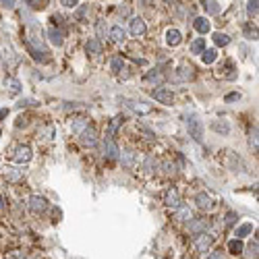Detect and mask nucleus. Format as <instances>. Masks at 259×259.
Segmentation results:
<instances>
[{"label":"nucleus","instance_id":"f257e3e1","mask_svg":"<svg viewBox=\"0 0 259 259\" xmlns=\"http://www.w3.org/2000/svg\"><path fill=\"white\" fill-rule=\"evenodd\" d=\"M187 131L197 143H203V122L199 120L197 114H189L187 116Z\"/></svg>","mask_w":259,"mask_h":259},{"label":"nucleus","instance_id":"f03ea898","mask_svg":"<svg viewBox=\"0 0 259 259\" xmlns=\"http://www.w3.org/2000/svg\"><path fill=\"white\" fill-rule=\"evenodd\" d=\"M149 95L160 102V104H164V106H170L174 102V93L172 89H166V87H154V89H149Z\"/></svg>","mask_w":259,"mask_h":259},{"label":"nucleus","instance_id":"7ed1b4c3","mask_svg":"<svg viewBox=\"0 0 259 259\" xmlns=\"http://www.w3.org/2000/svg\"><path fill=\"white\" fill-rule=\"evenodd\" d=\"M164 206L166 208H170V210H179L181 206H183V197H181V193H179V189H168L166 191V195H164Z\"/></svg>","mask_w":259,"mask_h":259},{"label":"nucleus","instance_id":"20e7f679","mask_svg":"<svg viewBox=\"0 0 259 259\" xmlns=\"http://www.w3.org/2000/svg\"><path fill=\"white\" fill-rule=\"evenodd\" d=\"M27 206H29V210H31L33 214H44V212L48 210V201H46V197H42V195H31L29 201H27Z\"/></svg>","mask_w":259,"mask_h":259},{"label":"nucleus","instance_id":"39448f33","mask_svg":"<svg viewBox=\"0 0 259 259\" xmlns=\"http://www.w3.org/2000/svg\"><path fill=\"white\" fill-rule=\"evenodd\" d=\"M31 156H33V152L29 145H19L15 149V154H12V160H15L17 164H27V162L31 160Z\"/></svg>","mask_w":259,"mask_h":259},{"label":"nucleus","instance_id":"423d86ee","mask_svg":"<svg viewBox=\"0 0 259 259\" xmlns=\"http://www.w3.org/2000/svg\"><path fill=\"white\" fill-rule=\"evenodd\" d=\"M214 241H216V239H214L212 235L203 233V235H199V237L195 239V247H197V251H199V253H208V251L212 249Z\"/></svg>","mask_w":259,"mask_h":259},{"label":"nucleus","instance_id":"0eeeda50","mask_svg":"<svg viewBox=\"0 0 259 259\" xmlns=\"http://www.w3.org/2000/svg\"><path fill=\"white\" fill-rule=\"evenodd\" d=\"M210 228V220H206V218H197V220H191V224H189V233L191 235H203L206 230Z\"/></svg>","mask_w":259,"mask_h":259},{"label":"nucleus","instance_id":"6e6552de","mask_svg":"<svg viewBox=\"0 0 259 259\" xmlns=\"http://www.w3.org/2000/svg\"><path fill=\"white\" fill-rule=\"evenodd\" d=\"M104 156L110 160V162H116V160L120 158V149H118V145L114 143V139H106V141H104Z\"/></svg>","mask_w":259,"mask_h":259},{"label":"nucleus","instance_id":"1a4fd4ad","mask_svg":"<svg viewBox=\"0 0 259 259\" xmlns=\"http://www.w3.org/2000/svg\"><path fill=\"white\" fill-rule=\"evenodd\" d=\"M2 179L6 181V183H21L23 181V172L19 170V168H12V166H4L2 170Z\"/></svg>","mask_w":259,"mask_h":259},{"label":"nucleus","instance_id":"9d476101","mask_svg":"<svg viewBox=\"0 0 259 259\" xmlns=\"http://www.w3.org/2000/svg\"><path fill=\"white\" fill-rule=\"evenodd\" d=\"M129 29H131V33H133L135 37H141V35H145V31H147V25H145V21H143L141 17H133L131 23H129Z\"/></svg>","mask_w":259,"mask_h":259},{"label":"nucleus","instance_id":"9b49d317","mask_svg":"<svg viewBox=\"0 0 259 259\" xmlns=\"http://www.w3.org/2000/svg\"><path fill=\"white\" fill-rule=\"evenodd\" d=\"M122 104H127V108H131V110L135 112V114H139V116H143V114H149L152 112V108H149L147 104H143V102H135V100H122Z\"/></svg>","mask_w":259,"mask_h":259},{"label":"nucleus","instance_id":"f8f14e48","mask_svg":"<svg viewBox=\"0 0 259 259\" xmlns=\"http://www.w3.org/2000/svg\"><path fill=\"white\" fill-rule=\"evenodd\" d=\"M81 143L87 145V147H93L95 143H98V131H95L93 127H85V131L81 133Z\"/></svg>","mask_w":259,"mask_h":259},{"label":"nucleus","instance_id":"ddd939ff","mask_svg":"<svg viewBox=\"0 0 259 259\" xmlns=\"http://www.w3.org/2000/svg\"><path fill=\"white\" fill-rule=\"evenodd\" d=\"M195 203H197V208H199V210H206V212L214 208V199L206 193V191H203V193H197V195H195Z\"/></svg>","mask_w":259,"mask_h":259},{"label":"nucleus","instance_id":"4468645a","mask_svg":"<svg viewBox=\"0 0 259 259\" xmlns=\"http://www.w3.org/2000/svg\"><path fill=\"white\" fill-rule=\"evenodd\" d=\"M176 73H179V75H176V79H179V81H193L195 79V69L191 64H181Z\"/></svg>","mask_w":259,"mask_h":259},{"label":"nucleus","instance_id":"2eb2a0df","mask_svg":"<svg viewBox=\"0 0 259 259\" xmlns=\"http://www.w3.org/2000/svg\"><path fill=\"white\" fill-rule=\"evenodd\" d=\"M85 50H87L89 56H98V54H102V50H104V46H102V39H98V37H91V39H87Z\"/></svg>","mask_w":259,"mask_h":259},{"label":"nucleus","instance_id":"dca6fc26","mask_svg":"<svg viewBox=\"0 0 259 259\" xmlns=\"http://www.w3.org/2000/svg\"><path fill=\"white\" fill-rule=\"evenodd\" d=\"M251 233H253V224L251 222H245L241 226H235V239H239V241L247 239Z\"/></svg>","mask_w":259,"mask_h":259},{"label":"nucleus","instance_id":"f3484780","mask_svg":"<svg viewBox=\"0 0 259 259\" xmlns=\"http://www.w3.org/2000/svg\"><path fill=\"white\" fill-rule=\"evenodd\" d=\"M48 39H50V44H54V46H62L64 44V33L60 29H56V27H50V29H48Z\"/></svg>","mask_w":259,"mask_h":259},{"label":"nucleus","instance_id":"a211bd4d","mask_svg":"<svg viewBox=\"0 0 259 259\" xmlns=\"http://www.w3.org/2000/svg\"><path fill=\"white\" fill-rule=\"evenodd\" d=\"M193 27H195V31H199L201 35H206V33H210V29H212V23H210L206 17H197V19L193 21Z\"/></svg>","mask_w":259,"mask_h":259},{"label":"nucleus","instance_id":"6ab92c4d","mask_svg":"<svg viewBox=\"0 0 259 259\" xmlns=\"http://www.w3.org/2000/svg\"><path fill=\"white\" fill-rule=\"evenodd\" d=\"M4 87L8 89L10 95H19L21 93V81L15 79V77H6L4 79Z\"/></svg>","mask_w":259,"mask_h":259},{"label":"nucleus","instance_id":"aec40b11","mask_svg":"<svg viewBox=\"0 0 259 259\" xmlns=\"http://www.w3.org/2000/svg\"><path fill=\"white\" fill-rule=\"evenodd\" d=\"M183 42V33L179 29H168L166 31V44L168 46H179Z\"/></svg>","mask_w":259,"mask_h":259},{"label":"nucleus","instance_id":"412c9836","mask_svg":"<svg viewBox=\"0 0 259 259\" xmlns=\"http://www.w3.org/2000/svg\"><path fill=\"white\" fill-rule=\"evenodd\" d=\"M193 220V212H191L187 206H181L179 210H176V222H191Z\"/></svg>","mask_w":259,"mask_h":259},{"label":"nucleus","instance_id":"4be33fe9","mask_svg":"<svg viewBox=\"0 0 259 259\" xmlns=\"http://www.w3.org/2000/svg\"><path fill=\"white\" fill-rule=\"evenodd\" d=\"M110 39L112 42H116V44H120V42H125V29H122L120 25H114V27H110Z\"/></svg>","mask_w":259,"mask_h":259},{"label":"nucleus","instance_id":"5701e85b","mask_svg":"<svg viewBox=\"0 0 259 259\" xmlns=\"http://www.w3.org/2000/svg\"><path fill=\"white\" fill-rule=\"evenodd\" d=\"M212 39H214V44H216L218 48H224V46L230 44V35H228V33H222V31H216V33L212 35Z\"/></svg>","mask_w":259,"mask_h":259},{"label":"nucleus","instance_id":"b1692460","mask_svg":"<svg viewBox=\"0 0 259 259\" xmlns=\"http://www.w3.org/2000/svg\"><path fill=\"white\" fill-rule=\"evenodd\" d=\"M120 120H122V116H114V118L110 120V125H108V129H106V139H114L116 129L120 127Z\"/></svg>","mask_w":259,"mask_h":259},{"label":"nucleus","instance_id":"393cba45","mask_svg":"<svg viewBox=\"0 0 259 259\" xmlns=\"http://www.w3.org/2000/svg\"><path fill=\"white\" fill-rule=\"evenodd\" d=\"M210 127H212V131L222 133V135H228V133H230V125H228L226 120H214Z\"/></svg>","mask_w":259,"mask_h":259},{"label":"nucleus","instance_id":"a878e982","mask_svg":"<svg viewBox=\"0 0 259 259\" xmlns=\"http://www.w3.org/2000/svg\"><path fill=\"white\" fill-rule=\"evenodd\" d=\"M203 50H206V37L193 39V44H191V52H193V54H203Z\"/></svg>","mask_w":259,"mask_h":259},{"label":"nucleus","instance_id":"bb28decb","mask_svg":"<svg viewBox=\"0 0 259 259\" xmlns=\"http://www.w3.org/2000/svg\"><path fill=\"white\" fill-rule=\"evenodd\" d=\"M156 168H158V160H156L154 156H147L145 162H143V170H145L147 174H152V172H156Z\"/></svg>","mask_w":259,"mask_h":259},{"label":"nucleus","instance_id":"cd10ccee","mask_svg":"<svg viewBox=\"0 0 259 259\" xmlns=\"http://www.w3.org/2000/svg\"><path fill=\"white\" fill-rule=\"evenodd\" d=\"M237 222H239V214H237V212H226V216H224V226H226V228H235Z\"/></svg>","mask_w":259,"mask_h":259},{"label":"nucleus","instance_id":"c85d7f7f","mask_svg":"<svg viewBox=\"0 0 259 259\" xmlns=\"http://www.w3.org/2000/svg\"><path fill=\"white\" fill-rule=\"evenodd\" d=\"M228 251H230V255H241L243 253V241L233 239L228 243Z\"/></svg>","mask_w":259,"mask_h":259},{"label":"nucleus","instance_id":"c756f323","mask_svg":"<svg viewBox=\"0 0 259 259\" xmlns=\"http://www.w3.org/2000/svg\"><path fill=\"white\" fill-rule=\"evenodd\" d=\"M216 58H218V54H216V50H203V54H201V60H203V64H212V62H216Z\"/></svg>","mask_w":259,"mask_h":259},{"label":"nucleus","instance_id":"7c9ffc66","mask_svg":"<svg viewBox=\"0 0 259 259\" xmlns=\"http://www.w3.org/2000/svg\"><path fill=\"white\" fill-rule=\"evenodd\" d=\"M203 8H206L208 12H212V15H216V12H220V2H214V0H208V2H203Z\"/></svg>","mask_w":259,"mask_h":259},{"label":"nucleus","instance_id":"2f4dec72","mask_svg":"<svg viewBox=\"0 0 259 259\" xmlns=\"http://www.w3.org/2000/svg\"><path fill=\"white\" fill-rule=\"evenodd\" d=\"M120 156H122V164H125L127 168H131V166L135 164V156H133V152H122Z\"/></svg>","mask_w":259,"mask_h":259},{"label":"nucleus","instance_id":"473e14b6","mask_svg":"<svg viewBox=\"0 0 259 259\" xmlns=\"http://www.w3.org/2000/svg\"><path fill=\"white\" fill-rule=\"evenodd\" d=\"M249 143H251V147L255 149V152H257V125L249 129Z\"/></svg>","mask_w":259,"mask_h":259},{"label":"nucleus","instance_id":"72a5a7b5","mask_svg":"<svg viewBox=\"0 0 259 259\" xmlns=\"http://www.w3.org/2000/svg\"><path fill=\"white\" fill-rule=\"evenodd\" d=\"M257 10H259V2H257V0H251V2H247L249 17H257Z\"/></svg>","mask_w":259,"mask_h":259},{"label":"nucleus","instance_id":"f704fd0d","mask_svg":"<svg viewBox=\"0 0 259 259\" xmlns=\"http://www.w3.org/2000/svg\"><path fill=\"white\" fill-rule=\"evenodd\" d=\"M85 127H87V122H85L83 118H79V120H75V122H73V131H75V133H83V131H85Z\"/></svg>","mask_w":259,"mask_h":259},{"label":"nucleus","instance_id":"c9c22d12","mask_svg":"<svg viewBox=\"0 0 259 259\" xmlns=\"http://www.w3.org/2000/svg\"><path fill=\"white\" fill-rule=\"evenodd\" d=\"M110 66H112V73H120V69H122V56H114L112 62H110Z\"/></svg>","mask_w":259,"mask_h":259},{"label":"nucleus","instance_id":"e433bc0d","mask_svg":"<svg viewBox=\"0 0 259 259\" xmlns=\"http://www.w3.org/2000/svg\"><path fill=\"white\" fill-rule=\"evenodd\" d=\"M247 255L249 257H257V239H253L249 243V249H247Z\"/></svg>","mask_w":259,"mask_h":259},{"label":"nucleus","instance_id":"4c0bfd02","mask_svg":"<svg viewBox=\"0 0 259 259\" xmlns=\"http://www.w3.org/2000/svg\"><path fill=\"white\" fill-rule=\"evenodd\" d=\"M237 100H241V93H239V91H233V93H228L226 98H224V102H226V104H230V102H237Z\"/></svg>","mask_w":259,"mask_h":259},{"label":"nucleus","instance_id":"58836bf2","mask_svg":"<svg viewBox=\"0 0 259 259\" xmlns=\"http://www.w3.org/2000/svg\"><path fill=\"white\" fill-rule=\"evenodd\" d=\"M145 79H147V81H162V79H164V77H162V75H160V71H152V73H149V75H145Z\"/></svg>","mask_w":259,"mask_h":259},{"label":"nucleus","instance_id":"ea45409f","mask_svg":"<svg viewBox=\"0 0 259 259\" xmlns=\"http://www.w3.org/2000/svg\"><path fill=\"white\" fill-rule=\"evenodd\" d=\"M162 170H164L166 174H172V172L176 170V166H174V164H170V162H164V164H162Z\"/></svg>","mask_w":259,"mask_h":259},{"label":"nucleus","instance_id":"a19ab883","mask_svg":"<svg viewBox=\"0 0 259 259\" xmlns=\"http://www.w3.org/2000/svg\"><path fill=\"white\" fill-rule=\"evenodd\" d=\"M208 259H224V255H222V251H214V253H210Z\"/></svg>","mask_w":259,"mask_h":259},{"label":"nucleus","instance_id":"79ce46f5","mask_svg":"<svg viewBox=\"0 0 259 259\" xmlns=\"http://www.w3.org/2000/svg\"><path fill=\"white\" fill-rule=\"evenodd\" d=\"M95 27H98V33H100V35H102V37H104V33H106V27H104V25H102V21H100V23H98V25H95Z\"/></svg>","mask_w":259,"mask_h":259},{"label":"nucleus","instance_id":"37998d69","mask_svg":"<svg viewBox=\"0 0 259 259\" xmlns=\"http://www.w3.org/2000/svg\"><path fill=\"white\" fill-rule=\"evenodd\" d=\"M8 116V108H2V110H0V120H4Z\"/></svg>","mask_w":259,"mask_h":259},{"label":"nucleus","instance_id":"c03bdc74","mask_svg":"<svg viewBox=\"0 0 259 259\" xmlns=\"http://www.w3.org/2000/svg\"><path fill=\"white\" fill-rule=\"evenodd\" d=\"M64 6H69V8H73V6H77V2H69V0H64V2H62Z\"/></svg>","mask_w":259,"mask_h":259},{"label":"nucleus","instance_id":"a18cd8bd","mask_svg":"<svg viewBox=\"0 0 259 259\" xmlns=\"http://www.w3.org/2000/svg\"><path fill=\"white\" fill-rule=\"evenodd\" d=\"M2 6H6V8H12V6H15V2H12V0H8V2H2Z\"/></svg>","mask_w":259,"mask_h":259},{"label":"nucleus","instance_id":"49530a36","mask_svg":"<svg viewBox=\"0 0 259 259\" xmlns=\"http://www.w3.org/2000/svg\"><path fill=\"white\" fill-rule=\"evenodd\" d=\"M31 4V8H42V4H39V2H29Z\"/></svg>","mask_w":259,"mask_h":259},{"label":"nucleus","instance_id":"de8ad7c7","mask_svg":"<svg viewBox=\"0 0 259 259\" xmlns=\"http://www.w3.org/2000/svg\"><path fill=\"white\" fill-rule=\"evenodd\" d=\"M2 208H4V197L0 195V210H2Z\"/></svg>","mask_w":259,"mask_h":259}]
</instances>
